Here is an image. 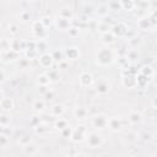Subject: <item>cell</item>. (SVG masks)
<instances>
[{
	"instance_id": "6125c7cd",
	"label": "cell",
	"mask_w": 157,
	"mask_h": 157,
	"mask_svg": "<svg viewBox=\"0 0 157 157\" xmlns=\"http://www.w3.org/2000/svg\"><path fill=\"white\" fill-rule=\"evenodd\" d=\"M1 93H2V91H1V88H0V96H1Z\"/></svg>"
},
{
	"instance_id": "3957f363",
	"label": "cell",
	"mask_w": 157,
	"mask_h": 157,
	"mask_svg": "<svg viewBox=\"0 0 157 157\" xmlns=\"http://www.w3.org/2000/svg\"><path fill=\"white\" fill-rule=\"evenodd\" d=\"M86 142H87V146L90 148H98L101 147L103 144H104V139L103 136L97 132V131H92V132H87L86 135Z\"/></svg>"
},
{
	"instance_id": "f6af8a7d",
	"label": "cell",
	"mask_w": 157,
	"mask_h": 157,
	"mask_svg": "<svg viewBox=\"0 0 157 157\" xmlns=\"http://www.w3.org/2000/svg\"><path fill=\"white\" fill-rule=\"evenodd\" d=\"M32 140H31V136L28 135V134H23L22 136H20V139H18V144L23 147V146H26L27 144H29Z\"/></svg>"
},
{
	"instance_id": "4fadbf2b",
	"label": "cell",
	"mask_w": 157,
	"mask_h": 157,
	"mask_svg": "<svg viewBox=\"0 0 157 157\" xmlns=\"http://www.w3.org/2000/svg\"><path fill=\"white\" fill-rule=\"evenodd\" d=\"M10 49L20 53L26 49V40H22L20 38H12L10 40Z\"/></svg>"
},
{
	"instance_id": "f35d334b",
	"label": "cell",
	"mask_w": 157,
	"mask_h": 157,
	"mask_svg": "<svg viewBox=\"0 0 157 157\" xmlns=\"http://www.w3.org/2000/svg\"><path fill=\"white\" fill-rule=\"evenodd\" d=\"M125 58L128 59V60H131V61H134V60H136L137 58H139V54H137V50L136 49H129L128 52H126V54H125Z\"/></svg>"
},
{
	"instance_id": "60d3db41",
	"label": "cell",
	"mask_w": 157,
	"mask_h": 157,
	"mask_svg": "<svg viewBox=\"0 0 157 157\" xmlns=\"http://www.w3.org/2000/svg\"><path fill=\"white\" fill-rule=\"evenodd\" d=\"M108 11H109L108 5H99V6L97 7V15H98L99 17L107 16V15H108Z\"/></svg>"
},
{
	"instance_id": "bcb514c9",
	"label": "cell",
	"mask_w": 157,
	"mask_h": 157,
	"mask_svg": "<svg viewBox=\"0 0 157 157\" xmlns=\"http://www.w3.org/2000/svg\"><path fill=\"white\" fill-rule=\"evenodd\" d=\"M10 123V117L4 112V113H0V124L4 125V126H7Z\"/></svg>"
},
{
	"instance_id": "e0dca14e",
	"label": "cell",
	"mask_w": 157,
	"mask_h": 157,
	"mask_svg": "<svg viewBox=\"0 0 157 157\" xmlns=\"http://www.w3.org/2000/svg\"><path fill=\"white\" fill-rule=\"evenodd\" d=\"M136 26H137V28L141 29V31H150V29L155 28V27L152 26V23L150 22V20H148L147 16L140 17V18L137 20V22H136Z\"/></svg>"
},
{
	"instance_id": "94428289",
	"label": "cell",
	"mask_w": 157,
	"mask_h": 157,
	"mask_svg": "<svg viewBox=\"0 0 157 157\" xmlns=\"http://www.w3.org/2000/svg\"><path fill=\"white\" fill-rule=\"evenodd\" d=\"M26 1H28V2H34V1H37V0H26Z\"/></svg>"
},
{
	"instance_id": "5bb4252c",
	"label": "cell",
	"mask_w": 157,
	"mask_h": 157,
	"mask_svg": "<svg viewBox=\"0 0 157 157\" xmlns=\"http://www.w3.org/2000/svg\"><path fill=\"white\" fill-rule=\"evenodd\" d=\"M121 85L125 88H128V90L136 88V77H135V75H125V76H121Z\"/></svg>"
},
{
	"instance_id": "9f6ffc18",
	"label": "cell",
	"mask_w": 157,
	"mask_h": 157,
	"mask_svg": "<svg viewBox=\"0 0 157 157\" xmlns=\"http://www.w3.org/2000/svg\"><path fill=\"white\" fill-rule=\"evenodd\" d=\"M141 137H142V140H144V141H151V139H152V135H151L150 132H145V134H144Z\"/></svg>"
},
{
	"instance_id": "7c38bea8",
	"label": "cell",
	"mask_w": 157,
	"mask_h": 157,
	"mask_svg": "<svg viewBox=\"0 0 157 157\" xmlns=\"http://www.w3.org/2000/svg\"><path fill=\"white\" fill-rule=\"evenodd\" d=\"M13 107H15V103H13V99L11 97H7V96L1 97V99H0V109L2 112H5V113L11 112L13 109Z\"/></svg>"
},
{
	"instance_id": "74e56055",
	"label": "cell",
	"mask_w": 157,
	"mask_h": 157,
	"mask_svg": "<svg viewBox=\"0 0 157 157\" xmlns=\"http://www.w3.org/2000/svg\"><path fill=\"white\" fill-rule=\"evenodd\" d=\"M128 43H129V45H130L132 49H135V48L141 43V39H140V37H137V36L128 37Z\"/></svg>"
},
{
	"instance_id": "d590c367",
	"label": "cell",
	"mask_w": 157,
	"mask_h": 157,
	"mask_svg": "<svg viewBox=\"0 0 157 157\" xmlns=\"http://www.w3.org/2000/svg\"><path fill=\"white\" fill-rule=\"evenodd\" d=\"M23 53H25V58H27L28 60L38 59V55H39L36 49H26V50H23Z\"/></svg>"
},
{
	"instance_id": "be15d7a7",
	"label": "cell",
	"mask_w": 157,
	"mask_h": 157,
	"mask_svg": "<svg viewBox=\"0 0 157 157\" xmlns=\"http://www.w3.org/2000/svg\"><path fill=\"white\" fill-rule=\"evenodd\" d=\"M0 59H1V53H0Z\"/></svg>"
},
{
	"instance_id": "83f0119b",
	"label": "cell",
	"mask_w": 157,
	"mask_h": 157,
	"mask_svg": "<svg viewBox=\"0 0 157 157\" xmlns=\"http://www.w3.org/2000/svg\"><path fill=\"white\" fill-rule=\"evenodd\" d=\"M137 72H140V74H142V75H145V76H148V77H153V75H155V69L151 66V65H142L141 66V69H139V71Z\"/></svg>"
},
{
	"instance_id": "7bdbcfd3",
	"label": "cell",
	"mask_w": 157,
	"mask_h": 157,
	"mask_svg": "<svg viewBox=\"0 0 157 157\" xmlns=\"http://www.w3.org/2000/svg\"><path fill=\"white\" fill-rule=\"evenodd\" d=\"M7 49H10V40L6 38H1L0 39V53L6 52Z\"/></svg>"
},
{
	"instance_id": "db71d44e",
	"label": "cell",
	"mask_w": 157,
	"mask_h": 157,
	"mask_svg": "<svg viewBox=\"0 0 157 157\" xmlns=\"http://www.w3.org/2000/svg\"><path fill=\"white\" fill-rule=\"evenodd\" d=\"M26 49H36V40H27L26 42Z\"/></svg>"
},
{
	"instance_id": "c3c4849f",
	"label": "cell",
	"mask_w": 157,
	"mask_h": 157,
	"mask_svg": "<svg viewBox=\"0 0 157 157\" xmlns=\"http://www.w3.org/2000/svg\"><path fill=\"white\" fill-rule=\"evenodd\" d=\"M125 140H126L128 142H135V141L137 140V134L134 132V131H130V132H128V134L125 135Z\"/></svg>"
},
{
	"instance_id": "d6986e66",
	"label": "cell",
	"mask_w": 157,
	"mask_h": 157,
	"mask_svg": "<svg viewBox=\"0 0 157 157\" xmlns=\"http://www.w3.org/2000/svg\"><path fill=\"white\" fill-rule=\"evenodd\" d=\"M128 121L131 124V125H137L142 121V114L137 110H131L129 114H128Z\"/></svg>"
},
{
	"instance_id": "2e32d148",
	"label": "cell",
	"mask_w": 157,
	"mask_h": 157,
	"mask_svg": "<svg viewBox=\"0 0 157 157\" xmlns=\"http://www.w3.org/2000/svg\"><path fill=\"white\" fill-rule=\"evenodd\" d=\"M54 25L55 27L59 29V31H67L69 27L71 26V20H66V18H63V17H56L54 20Z\"/></svg>"
},
{
	"instance_id": "ee69618b",
	"label": "cell",
	"mask_w": 157,
	"mask_h": 157,
	"mask_svg": "<svg viewBox=\"0 0 157 157\" xmlns=\"http://www.w3.org/2000/svg\"><path fill=\"white\" fill-rule=\"evenodd\" d=\"M108 9H109V10H113V11H119V10L121 9L120 1H119V0H112V1L108 4Z\"/></svg>"
},
{
	"instance_id": "f1b7e54d",
	"label": "cell",
	"mask_w": 157,
	"mask_h": 157,
	"mask_svg": "<svg viewBox=\"0 0 157 157\" xmlns=\"http://www.w3.org/2000/svg\"><path fill=\"white\" fill-rule=\"evenodd\" d=\"M50 54H52V56H53V59H54V63L56 61V63L59 64L60 61L65 60V55H64V50H63V49H54Z\"/></svg>"
},
{
	"instance_id": "6da1fadb",
	"label": "cell",
	"mask_w": 157,
	"mask_h": 157,
	"mask_svg": "<svg viewBox=\"0 0 157 157\" xmlns=\"http://www.w3.org/2000/svg\"><path fill=\"white\" fill-rule=\"evenodd\" d=\"M114 61V53L112 49H109L108 47L104 48H99L96 53V63L99 66H109L112 65Z\"/></svg>"
},
{
	"instance_id": "ffe728a7",
	"label": "cell",
	"mask_w": 157,
	"mask_h": 157,
	"mask_svg": "<svg viewBox=\"0 0 157 157\" xmlns=\"http://www.w3.org/2000/svg\"><path fill=\"white\" fill-rule=\"evenodd\" d=\"M47 75H48V77H49V80H50V82H58V81H60V78H61V75H60V71H59V67L56 69V67H50V69H48V71L45 72Z\"/></svg>"
},
{
	"instance_id": "6f0895ef",
	"label": "cell",
	"mask_w": 157,
	"mask_h": 157,
	"mask_svg": "<svg viewBox=\"0 0 157 157\" xmlns=\"http://www.w3.org/2000/svg\"><path fill=\"white\" fill-rule=\"evenodd\" d=\"M156 99H157V98H156V97H153V98H152V102H151V105H152V109H153V110H156V109H157Z\"/></svg>"
},
{
	"instance_id": "44dd1931",
	"label": "cell",
	"mask_w": 157,
	"mask_h": 157,
	"mask_svg": "<svg viewBox=\"0 0 157 157\" xmlns=\"http://www.w3.org/2000/svg\"><path fill=\"white\" fill-rule=\"evenodd\" d=\"M1 56L6 60V61H16L20 59V53L12 50V49H7L6 52L1 53Z\"/></svg>"
},
{
	"instance_id": "7dc6e473",
	"label": "cell",
	"mask_w": 157,
	"mask_h": 157,
	"mask_svg": "<svg viewBox=\"0 0 157 157\" xmlns=\"http://www.w3.org/2000/svg\"><path fill=\"white\" fill-rule=\"evenodd\" d=\"M40 121H42V120H40V118H39L38 115H32V117L29 118V126H31V128H36Z\"/></svg>"
},
{
	"instance_id": "30bf717a",
	"label": "cell",
	"mask_w": 157,
	"mask_h": 157,
	"mask_svg": "<svg viewBox=\"0 0 157 157\" xmlns=\"http://www.w3.org/2000/svg\"><path fill=\"white\" fill-rule=\"evenodd\" d=\"M110 91V83L107 78H101L96 82V92L101 96L107 94Z\"/></svg>"
},
{
	"instance_id": "cb8c5ba5",
	"label": "cell",
	"mask_w": 157,
	"mask_h": 157,
	"mask_svg": "<svg viewBox=\"0 0 157 157\" xmlns=\"http://www.w3.org/2000/svg\"><path fill=\"white\" fill-rule=\"evenodd\" d=\"M48 49H49V44H48L47 39H37L36 40V50L38 54L47 53Z\"/></svg>"
},
{
	"instance_id": "836d02e7",
	"label": "cell",
	"mask_w": 157,
	"mask_h": 157,
	"mask_svg": "<svg viewBox=\"0 0 157 157\" xmlns=\"http://www.w3.org/2000/svg\"><path fill=\"white\" fill-rule=\"evenodd\" d=\"M120 1V5H121V9L123 10H126V11H131L135 9V2L134 0H119Z\"/></svg>"
},
{
	"instance_id": "9c48e42d",
	"label": "cell",
	"mask_w": 157,
	"mask_h": 157,
	"mask_svg": "<svg viewBox=\"0 0 157 157\" xmlns=\"http://www.w3.org/2000/svg\"><path fill=\"white\" fill-rule=\"evenodd\" d=\"M107 128L114 132H118L123 129V120L119 117H110L108 118V123H107Z\"/></svg>"
},
{
	"instance_id": "e575fe53",
	"label": "cell",
	"mask_w": 157,
	"mask_h": 157,
	"mask_svg": "<svg viewBox=\"0 0 157 157\" xmlns=\"http://www.w3.org/2000/svg\"><path fill=\"white\" fill-rule=\"evenodd\" d=\"M37 83H38V86H49L50 80L47 74H40L37 77Z\"/></svg>"
},
{
	"instance_id": "4dcf8cb0",
	"label": "cell",
	"mask_w": 157,
	"mask_h": 157,
	"mask_svg": "<svg viewBox=\"0 0 157 157\" xmlns=\"http://www.w3.org/2000/svg\"><path fill=\"white\" fill-rule=\"evenodd\" d=\"M33 130H34V132H36L37 135H44V134H47V132H48L49 126H48V124H47V123L40 121L36 128H33Z\"/></svg>"
},
{
	"instance_id": "11a10c76",
	"label": "cell",
	"mask_w": 157,
	"mask_h": 157,
	"mask_svg": "<svg viewBox=\"0 0 157 157\" xmlns=\"http://www.w3.org/2000/svg\"><path fill=\"white\" fill-rule=\"evenodd\" d=\"M49 90V86H39V88H38V92L40 93V94H44L47 91Z\"/></svg>"
},
{
	"instance_id": "f907efd6",
	"label": "cell",
	"mask_w": 157,
	"mask_h": 157,
	"mask_svg": "<svg viewBox=\"0 0 157 157\" xmlns=\"http://www.w3.org/2000/svg\"><path fill=\"white\" fill-rule=\"evenodd\" d=\"M43 97H44V101H52V99H54V97H55V93H54V91L53 90H48L44 94H43Z\"/></svg>"
},
{
	"instance_id": "d4e9b609",
	"label": "cell",
	"mask_w": 157,
	"mask_h": 157,
	"mask_svg": "<svg viewBox=\"0 0 157 157\" xmlns=\"http://www.w3.org/2000/svg\"><path fill=\"white\" fill-rule=\"evenodd\" d=\"M58 16H59V17H63V18H66V20H71V21H72V18H74V12H72V10H71L70 7L64 6V7L59 9V11H58Z\"/></svg>"
},
{
	"instance_id": "277c9868",
	"label": "cell",
	"mask_w": 157,
	"mask_h": 157,
	"mask_svg": "<svg viewBox=\"0 0 157 157\" xmlns=\"http://www.w3.org/2000/svg\"><path fill=\"white\" fill-rule=\"evenodd\" d=\"M128 31H129V27L124 22L114 23L110 27V32L115 36V38H123V37H125L128 34Z\"/></svg>"
},
{
	"instance_id": "52a82bcc",
	"label": "cell",
	"mask_w": 157,
	"mask_h": 157,
	"mask_svg": "<svg viewBox=\"0 0 157 157\" xmlns=\"http://www.w3.org/2000/svg\"><path fill=\"white\" fill-rule=\"evenodd\" d=\"M38 63H39L40 67L48 70V69H50L54 65V59H53L52 54L47 52V53H43V54L38 55Z\"/></svg>"
},
{
	"instance_id": "681fc988",
	"label": "cell",
	"mask_w": 157,
	"mask_h": 157,
	"mask_svg": "<svg viewBox=\"0 0 157 157\" xmlns=\"http://www.w3.org/2000/svg\"><path fill=\"white\" fill-rule=\"evenodd\" d=\"M10 142V137L5 134H1L0 135V147H5L7 146V144Z\"/></svg>"
},
{
	"instance_id": "603a6c76",
	"label": "cell",
	"mask_w": 157,
	"mask_h": 157,
	"mask_svg": "<svg viewBox=\"0 0 157 157\" xmlns=\"http://www.w3.org/2000/svg\"><path fill=\"white\" fill-rule=\"evenodd\" d=\"M101 39H102L103 44H105L107 47H108V45L114 44V43H115V40H117L115 36H114L110 31H108V32H105V33H102V34H101Z\"/></svg>"
},
{
	"instance_id": "ac0fdd59",
	"label": "cell",
	"mask_w": 157,
	"mask_h": 157,
	"mask_svg": "<svg viewBox=\"0 0 157 157\" xmlns=\"http://www.w3.org/2000/svg\"><path fill=\"white\" fill-rule=\"evenodd\" d=\"M135 77H136V87H139V88H146L148 86V83L151 82V80H152L151 77L145 76L140 72H137L135 75Z\"/></svg>"
},
{
	"instance_id": "8992f818",
	"label": "cell",
	"mask_w": 157,
	"mask_h": 157,
	"mask_svg": "<svg viewBox=\"0 0 157 157\" xmlns=\"http://www.w3.org/2000/svg\"><path fill=\"white\" fill-rule=\"evenodd\" d=\"M107 123H108V117L105 114H103V113L96 114L91 119V124L96 129H105L107 128Z\"/></svg>"
},
{
	"instance_id": "9a60e30c",
	"label": "cell",
	"mask_w": 157,
	"mask_h": 157,
	"mask_svg": "<svg viewBox=\"0 0 157 157\" xmlns=\"http://www.w3.org/2000/svg\"><path fill=\"white\" fill-rule=\"evenodd\" d=\"M74 117H75L77 120L83 121V120L88 119V110H87L83 105H77V107H75V109H74Z\"/></svg>"
},
{
	"instance_id": "8fae6325",
	"label": "cell",
	"mask_w": 157,
	"mask_h": 157,
	"mask_svg": "<svg viewBox=\"0 0 157 157\" xmlns=\"http://www.w3.org/2000/svg\"><path fill=\"white\" fill-rule=\"evenodd\" d=\"M64 55H65V59L66 60H77L80 59L81 56V52L78 48L76 47H67L64 49Z\"/></svg>"
},
{
	"instance_id": "8d00e7d4",
	"label": "cell",
	"mask_w": 157,
	"mask_h": 157,
	"mask_svg": "<svg viewBox=\"0 0 157 157\" xmlns=\"http://www.w3.org/2000/svg\"><path fill=\"white\" fill-rule=\"evenodd\" d=\"M66 32H67V36H69L70 38H76V37H78V34H80V28L71 25Z\"/></svg>"
},
{
	"instance_id": "d6a6232c",
	"label": "cell",
	"mask_w": 157,
	"mask_h": 157,
	"mask_svg": "<svg viewBox=\"0 0 157 157\" xmlns=\"http://www.w3.org/2000/svg\"><path fill=\"white\" fill-rule=\"evenodd\" d=\"M69 125V121L66 120V119H63V118H56L55 120H54V128L56 129V130H63L64 128H66Z\"/></svg>"
},
{
	"instance_id": "7a4b0ae2",
	"label": "cell",
	"mask_w": 157,
	"mask_h": 157,
	"mask_svg": "<svg viewBox=\"0 0 157 157\" xmlns=\"http://www.w3.org/2000/svg\"><path fill=\"white\" fill-rule=\"evenodd\" d=\"M31 31L36 39H47L48 37V29L42 25L39 20L31 22Z\"/></svg>"
},
{
	"instance_id": "91938a15",
	"label": "cell",
	"mask_w": 157,
	"mask_h": 157,
	"mask_svg": "<svg viewBox=\"0 0 157 157\" xmlns=\"http://www.w3.org/2000/svg\"><path fill=\"white\" fill-rule=\"evenodd\" d=\"M4 130H5V126L0 124V135H1V134H4Z\"/></svg>"
},
{
	"instance_id": "7402d4cb",
	"label": "cell",
	"mask_w": 157,
	"mask_h": 157,
	"mask_svg": "<svg viewBox=\"0 0 157 157\" xmlns=\"http://www.w3.org/2000/svg\"><path fill=\"white\" fill-rule=\"evenodd\" d=\"M65 113V107L60 103H56V104H53L50 107V115L52 117H55V118H59L61 117L63 114Z\"/></svg>"
},
{
	"instance_id": "ab89813d",
	"label": "cell",
	"mask_w": 157,
	"mask_h": 157,
	"mask_svg": "<svg viewBox=\"0 0 157 157\" xmlns=\"http://www.w3.org/2000/svg\"><path fill=\"white\" fill-rule=\"evenodd\" d=\"M39 21L42 22V25H43L47 29H48L50 26H53V25H54V20H53L52 17H49V16H43Z\"/></svg>"
},
{
	"instance_id": "f546056e",
	"label": "cell",
	"mask_w": 157,
	"mask_h": 157,
	"mask_svg": "<svg viewBox=\"0 0 157 157\" xmlns=\"http://www.w3.org/2000/svg\"><path fill=\"white\" fill-rule=\"evenodd\" d=\"M32 108L36 113H42L45 109V101L43 99H36L32 104Z\"/></svg>"
},
{
	"instance_id": "f5cc1de1",
	"label": "cell",
	"mask_w": 157,
	"mask_h": 157,
	"mask_svg": "<svg viewBox=\"0 0 157 157\" xmlns=\"http://www.w3.org/2000/svg\"><path fill=\"white\" fill-rule=\"evenodd\" d=\"M18 65L22 67V69H26L28 65H29V60L27 59V58H23V59H20V61H18Z\"/></svg>"
},
{
	"instance_id": "680465c9",
	"label": "cell",
	"mask_w": 157,
	"mask_h": 157,
	"mask_svg": "<svg viewBox=\"0 0 157 157\" xmlns=\"http://www.w3.org/2000/svg\"><path fill=\"white\" fill-rule=\"evenodd\" d=\"M5 78H6V77H5V72L0 69V83H1V82H4V81H5Z\"/></svg>"
},
{
	"instance_id": "b9f144b4",
	"label": "cell",
	"mask_w": 157,
	"mask_h": 157,
	"mask_svg": "<svg viewBox=\"0 0 157 157\" xmlns=\"http://www.w3.org/2000/svg\"><path fill=\"white\" fill-rule=\"evenodd\" d=\"M72 128L70 126V124L66 126V128H64L63 130H60V134H61V137H64V139H70L71 137V134H72Z\"/></svg>"
},
{
	"instance_id": "5b68a950",
	"label": "cell",
	"mask_w": 157,
	"mask_h": 157,
	"mask_svg": "<svg viewBox=\"0 0 157 157\" xmlns=\"http://www.w3.org/2000/svg\"><path fill=\"white\" fill-rule=\"evenodd\" d=\"M86 135H87V129H86V126H85V125H78L76 129L72 130V134H71L70 140H71L72 142H75V144L82 142V141L85 140Z\"/></svg>"
},
{
	"instance_id": "4316f807",
	"label": "cell",
	"mask_w": 157,
	"mask_h": 157,
	"mask_svg": "<svg viewBox=\"0 0 157 157\" xmlns=\"http://www.w3.org/2000/svg\"><path fill=\"white\" fill-rule=\"evenodd\" d=\"M110 27H112V25L110 23H108V22H105V21H98L97 22V26H96V29L102 34V33H105V32H108V31H110Z\"/></svg>"
},
{
	"instance_id": "ba28073f",
	"label": "cell",
	"mask_w": 157,
	"mask_h": 157,
	"mask_svg": "<svg viewBox=\"0 0 157 157\" xmlns=\"http://www.w3.org/2000/svg\"><path fill=\"white\" fill-rule=\"evenodd\" d=\"M93 82H94V78H93V75L91 72L85 71V72H81L80 74V76H78V83H80L81 87H83V88L91 87L93 85Z\"/></svg>"
},
{
	"instance_id": "1f68e13d",
	"label": "cell",
	"mask_w": 157,
	"mask_h": 157,
	"mask_svg": "<svg viewBox=\"0 0 157 157\" xmlns=\"http://www.w3.org/2000/svg\"><path fill=\"white\" fill-rule=\"evenodd\" d=\"M18 18H20V21H21L22 23H29V22H32V15H31V12L27 11V10L21 11V12L18 13Z\"/></svg>"
},
{
	"instance_id": "816d5d0a",
	"label": "cell",
	"mask_w": 157,
	"mask_h": 157,
	"mask_svg": "<svg viewBox=\"0 0 157 157\" xmlns=\"http://www.w3.org/2000/svg\"><path fill=\"white\" fill-rule=\"evenodd\" d=\"M9 31H10V33L12 34V36H16L17 34V25H15V23H10L9 25Z\"/></svg>"
},
{
	"instance_id": "484cf974",
	"label": "cell",
	"mask_w": 157,
	"mask_h": 157,
	"mask_svg": "<svg viewBox=\"0 0 157 157\" xmlns=\"http://www.w3.org/2000/svg\"><path fill=\"white\" fill-rule=\"evenodd\" d=\"M22 150H23V152H25L26 155H29V156H33V155H37V153H38V147H37V145L33 144L32 141H31L29 144H27L26 146H23Z\"/></svg>"
}]
</instances>
